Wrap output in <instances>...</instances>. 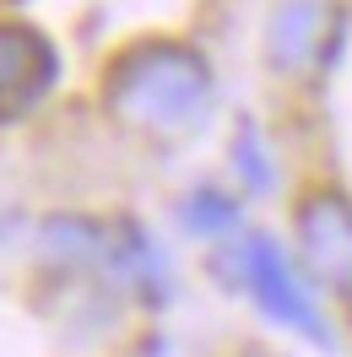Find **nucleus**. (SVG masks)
<instances>
[{
  "instance_id": "nucleus-1",
  "label": "nucleus",
  "mask_w": 352,
  "mask_h": 357,
  "mask_svg": "<svg viewBox=\"0 0 352 357\" xmlns=\"http://www.w3.org/2000/svg\"><path fill=\"white\" fill-rule=\"evenodd\" d=\"M49 87V44L27 27H0V119L27 109Z\"/></svg>"
},
{
  "instance_id": "nucleus-2",
  "label": "nucleus",
  "mask_w": 352,
  "mask_h": 357,
  "mask_svg": "<svg viewBox=\"0 0 352 357\" xmlns=\"http://www.w3.org/2000/svg\"><path fill=\"white\" fill-rule=\"evenodd\" d=\"M249 282H255V292L265 298V309H271V314H282V319H293V325H304V331L320 335V319H314V309L298 298V287H293L287 266H282V260H277L265 244L249 249Z\"/></svg>"
},
{
  "instance_id": "nucleus-3",
  "label": "nucleus",
  "mask_w": 352,
  "mask_h": 357,
  "mask_svg": "<svg viewBox=\"0 0 352 357\" xmlns=\"http://www.w3.org/2000/svg\"><path fill=\"white\" fill-rule=\"evenodd\" d=\"M304 227H309V255L320 260V271H330V276L347 282L352 276V211L325 201L304 217Z\"/></svg>"
}]
</instances>
